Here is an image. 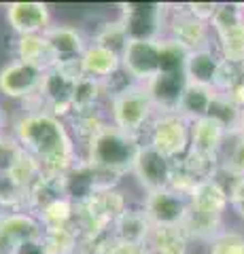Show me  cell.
<instances>
[{"instance_id":"obj_16","label":"cell","mask_w":244,"mask_h":254,"mask_svg":"<svg viewBox=\"0 0 244 254\" xmlns=\"http://www.w3.org/2000/svg\"><path fill=\"white\" fill-rule=\"evenodd\" d=\"M6 21L17 36H38L51 28V11L45 2H11Z\"/></svg>"},{"instance_id":"obj_18","label":"cell","mask_w":244,"mask_h":254,"mask_svg":"<svg viewBox=\"0 0 244 254\" xmlns=\"http://www.w3.org/2000/svg\"><path fill=\"white\" fill-rule=\"evenodd\" d=\"M147 91L153 100L157 113H178V104L187 87L185 74H163L160 72L147 85Z\"/></svg>"},{"instance_id":"obj_34","label":"cell","mask_w":244,"mask_h":254,"mask_svg":"<svg viewBox=\"0 0 244 254\" xmlns=\"http://www.w3.org/2000/svg\"><path fill=\"white\" fill-rule=\"evenodd\" d=\"M93 254H149L147 246H134V244H123V242H115L111 235L104 240V244L96 248Z\"/></svg>"},{"instance_id":"obj_19","label":"cell","mask_w":244,"mask_h":254,"mask_svg":"<svg viewBox=\"0 0 244 254\" xmlns=\"http://www.w3.org/2000/svg\"><path fill=\"white\" fill-rule=\"evenodd\" d=\"M121 70V55L108 51L96 43H89L85 53L81 55V74L93 78V81L106 83Z\"/></svg>"},{"instance_id":"obj_11","label":"cell","mask_w":244,"mask_h":254,"mask_svg":"<svg viewBox=\"0 0 244 254\" xmlns=\"http://www.w3.org/2000/svg\"><path fill=\"white\" fill-rule=\"evenodd\" d=\"M166 28L170 41L178 43L185 51H198L212 47L215 32H212L210 23L191 15L187 11V6H178L172 11V15L166 19Z\"/></svg>"},{"instance_id":"obj_27","label":"cell","mask_w":244,"mask_h":254,"mask_svg":"<svg viewBox=\"0 0 244 254\" xmlns=\"http://www.w3.org/2000/svg\"><path fill=\"white\" fill-rule=\"evenodd\" d=\"M219 168L236 180L244 178V136L234 131L227 136V142L219 155Z\"/></svg>"},{"instance_id":"obj_5","label":"cell","mask_w":244,"mask_h":254,"mask_svg":"<svg viewBox=\"0 0 244 254\" xmlns=\"http://www.w3.org/2000/svg\"><path fill=\"white\" fill-rule=\"evenodd\" d=\"M147 144L172 161H180L191 146V121H187L180 113H157L149 125Z\"/></svg>"},{"instance_id":"obj_20","label":"cell","mask_w":244,"mask_h":254,"mask_svg":"<svg viewBox=\"0 0 244 254\" xmlns=\"http://www.w3.org/2000/svg\"><path fill=\"white\" fill-rule=\"evenodd\" d=\"M151 231H153V225L149 222L145 210L143 208H128L119 218L113 222L111 237L115 242L147 246Z\"/></svg>"},{"instance_id":"obj_17","label":"cell","mask_w":244,"mask_h":254,"mask_svg":"<svg viewBox=\"0 0 244 254\" xmlns=\"http://www.w3.org/2000/svg\"><path fill=\"white\" fill-rule=\"evenodd\" d=\"M223 58L219 55L217 47H206V49L189 51L185 62V78L189 85H202V87H217L219 70H221Z\"/></svg>"},{"instance_id":"obj_29","label":"cell","mask_w":244,"mask_h":254,"mask_svg":"<svg viewBox=\"0 0 244 254\" xmlns=\"http://www.w3.org/2000/svg\"><path fill=\"white\" fill-rule=\"evenodd\" d=\"M219 55L236 66H244V26L215 34Z\"/></svg>"},{"instance_id":"obj_3","label":"cell","mask_w":244,"mask_h":254,"mask_svg":"<svg viewBox=\"0 0 244 254\" xmlns=\"http://www.w3.org/2000/svg\"><path fill=\"white\" fill-rule=\"evenodd\" d=\"M140 138H134L130 133H123L117 129L115 125L108 123L89 140L87 148V161L91 168H96L104 174L119 178L123 174L132 172L134 161H136L138 148H140Z\"/></svg>"},{"instance_id":"obj_31","label":"cell","mask_w":244,"mask_h":254,"mask_svg":"<svg viewBox=\"0 0 244 254\" xmlns=\"http://www.w3.org/2000/svg\"><path fill=\"white\" fill-rule=\"evenodd\" d=\"M208 117L217 119V121L221 123L227 131L234 133V131H238L242 108L236 106L225 93H219L217 91V98H215V102H212V108H210V115Z\"/></svg>"},{"instance_id":"obj_21","label":"cell","mask_w":244,"mask_h":254,"mask_svg":"<svg viewBox=\"0 0 244 254\" xmlns=\"http://www.w3.org/2000/svg\"><path fill=\"white\" fill-rule=\"evenodd\" d=\"M191 237L185 227H153L147 242L149 254H187Z\"/></svg>"},{"instance_id":"obj_4","label":"cell","mask_w":244,"mask_h":254,"mask_svg":"<svg viewBox=\"0 0 244 254\" xmlns=\"http://www.w3.org/2000/svg\"><path fill=\"white\" fill-rule=\"evenodd\" d=\"M157 110L145 85L132 83L119 93L108 98V121L123 133L140 138V133L149 129Z\"/></svg>"},{"instance_id":"obj_36","label":"cell","mask_w":244,"mask_h":254,"mask_svg":"<svg viewBox=\"0 0 244 254\" xmlns=\"http://www.w3.org/2000/svg\"><path fill=\"white\" fill-rule=\"evenodd\" d=\"M185 6H187V11L191 15H195L198 19L206 21V23L212 21V15H215V11H217L215 2H195V4H185Z\"/></svg>"},{"instance_id":"obj_41","label":"cell","mask_w":244,"mask_h":254,"mask_svg":"<svg viewBox=\"0 0 244 254\" xmlns=\"http://www.w3.org/2000/svg\"><path fill=\"white\" fill-rule=\"evenodd\" d=\"M75 254H89V252H85V250H79V252H75Z\"/></svg>"},{"instance_id":"obj_26","label":"cell","mask_w":244,"mask_h":254,"mask_svg":"<svg viewBox=\"0 0 244 254\" xmlns=\"http://www.w3.org/2000/svg\"><path fill=\"white\" fill-rule=\"evenodd\" d=\"M43 244L47 254H75L81 248V233L75 225L62 229H47L43 233Z\"/></svg>"},{"instance_id":"obj_6","label":"cell","mask_w":244,"mask_h":254,"mask_svg":"<svg viewBox=\"0 0 244 254\" xmlns=\"http://www.w3.org/2000/svg\"><path fill=\"white\" fill-rule=\"evenodd\" d=\"M47 70L34 64L13 60L0 68V93L9 100L36 102Z\"/></svg>"},{"instance_id":"obj_25","label":"cell","mask_w":244,"mask_h":254,"mask_svg":"<svg viewBox=\"0 0 244 254\" xmlns=\"http://www.w3.org/2000/svg\"><path fill=\"white\" fill-rule=\"evenodd\" d=\"M106 95L104 85L93 78L81 76L75 85V95H73V115L77 113H89V110L100 108V100Z\"/></svg>"},{"instance_id":"obj_14","label":"cell","mask_w":244,"mask_h":254,"mask_svg":"<svg viewBox=\"0 0 244 254\" xmlns=\"http://www.w3.org/2000/svg\"><path fill=\"white\" fill-rule=\"evenodd\" d=\"M45 41L49 43L53 55H56V66H79L81 64V55L87 49V41H85L83 32L77 26H51L45 32Z\"/></svg>"},{"instance_id":"obj_10","label":"cell","mask_w":244,"mask_h":254,"mask_svg":"<svg viewBox=\"0 0 244 254\" xmlns=\"http://www.w3.org/2000/svg\"><path fill=\"white\" fill-rule=\"evenodd\" d=\"M79 78L62 68H51L47 70L43 87L36 98V108L47 110V113L56 117H68L73 115V95H75V85Z\"/></svg>"},{"instance_id":"obj_33","label":"cell","mask_w":244,"mask_h":254,"mask_svg":"<svg viewBox=\"0 0 244 254\" xmlns=\"http://www.w3.org/2000/svg\"><path fill=\"white\" fill-rule=\"evenodd\" d=\"M208 254H244V233L223 229L208 242Z\"/></svg>"},{"instance_id":"obj_24","label":"cell","mask_w":244,"mask_h":254,"mask_svg":"<svg viewBox=\"0 0 244 254\" xmlns=\"http://www.w3.org/2000/svg\"><path fill=\"white\" fill-rule=\"evenodd\" d=\"M41 220L43 229H62V227H70L75 225V216H77V203L68 197H58L56 201H51L49 205L36 214Z\"/></svg>"},{"instance_id":"obj_12","label":"cell","mask_w":244,"mask_h":254,"mask_svg":"<svg viewBox=\"0 0 244 254\" xmlns=\"http://www.w3.org/2000/svg\"><path fill=\"white\" fill-rule=\"evenodd\" d=\"M45 229L32 212H6L0 225V254H15L26 242L43 237Z\"/></svg>"},{"instance_id":"obj_8","label":"cell","mask_w":244,"mask_h":254,"mask_svg":"<svg viewBox=\"0 0 244 254\" xmlns=\"http://www.w3.org/2000/svg\"><path fill=\"white\" fill-rule=\"evenodd\" d=\"M121 68L134 83L147 85L162 70V38L160 41L132 38L121 55Z\"/></svg>"},{"instance_id":"obj_35","label":"cell","mask_w":244,"mask_h":254,"mask_svg":"<svg viewBox=\"0 0 244 254\" xmlns=\"http://www.w3.org/2000/svg\"><path fill=\"white\" fill-rule=\"evenodd\" d=\"M230 205L232 210L244 220V178H240L230 190Z\"/></svg>"},{"instance_id":"obj_2","label":"cell","mask_w":244,"mask_h":254,"mask_svg":"<svg viewBox=\"0 0 244 254\" xmlns=\"http://www.w3.org/2000/svg\"><path fill=\"white\" fill-rule=\"evenodd\" d=\"M189 214L185 220V231L191 240L210 242L223 231V214L230 205V190L217 178H204L193 185L187 195Z\"/></svg>"},{"instance_id":"obj_7","label":"cell","mask_w":244,"mask_h":254,"mask_svg":"<svg viewBox=\"0 0 244 254\" xmlns=\"http://www.w3.org/2000/svg\"><path fill=\"white\" fill-rule=\"evenodd\" d=\"M174 170H176V161H172L166 155H162L157 148L151 144L143 142L138 148L136 161H134L132 174L136 176L138 185L143 187L147 193L160 189H168L174 178Z\"/></svg>"},{"instance_id":"obj_23","label":"cell","mask_w":244,"mask_h":254,"mask_svg":"<svg viewBox=\"0 0 244 254\" xmlns=\"http://www.w3.org/2000/svg\"><path fill=\"white\" fill-rule=\"evenodd\" d=\"M17 60L41 66L43 70H51L56 68V55H53L49 43L45 41L43 34L38 36H19L17 38V47H15Z\"/></svg>"},{"instance_id":"obj_15","label":"cell","mask_w":244,"mask_h":254,"mask_svg":"<svg viewBox=\"0 0 244 254\" xmlns=\"http://www.w3.org/2000/svg\"><path fill=\"white\" fill-rule=\"evenodd\" d=\"M230 131L212 117H204L191 123V146L187 155L208 159V161L219 163V155L227 142Z\"/></svg>"},{"instance_id":"obj_32","label":"cell","mask_w":244,"mask_h":254,"mask_svg":"<svg viewBox=\"0 0 244 254\" xmlns=\"http://www.w3.org/2000/svg\"><path fill=\"white\" fill-rule=\"evenodd\" d=\"M187 53L178 43L170 41L168 36L162 38V70L163 74H185Z\"/></svg>"},{"instance_id":"obj_9","label":"cell","mask_w":244,"mask_h":254,"mask_svg":"<svg viewBox=\"0 0 244 254\" xmlns=\"http://www.w3.org/2000/svg\"><path fill=\"white\" fill-rule=\"evenodd\" d=\"M143 210L153 227H183L189 214V199L187 195L168 187L147 193Z\"/></svg>"},{"instance_id":"obj_40","label":"cell","mask_w":244,"mask_h":254,"mask_svg":"<svg viewBox=\"0 0 244 254\" xmlns=\"http://www.w3.org/2000/svg\"><path fill=\"white\" fill-rule=\"evenodd\" d=\"M4 214H6L4 210H0V225H2V220H4Z\"/></svg>"},{"instance_id":"obj_13","label":"cell","mask_w":244,"mask_h":254,"mask_svg":"<svg viewBox=\"0 0 244 254\" xmlns=\"http://www.w3.org/2000/svg\"><path fill=\"white\" fill-rule=\"evenodd\" d=\"M121 19L128 28L130 38L138 41H160L166 26V6L160 4H130L125 6Z\"/></svg>"},{"instance_id":"obj_30","label":"cell","mask_w":244,"mask_h":254,"mask_svg":"<svg viewBox=\"0 0 244 254\" xmlns=\"http://www.w3.org/2000/svg\"><path fill=\"white\" fill-rule=\"evenodd\" d=\"M238 26H244V4H238V2L217 4V11L210 21L212 32L221 34V32H227V30L238 28Z\"/></svg>"},{"instance_id":"obj_38","label":"cell","mask_w":244,"mask_h":254,"mask_svg":"<svg viewBox=\"0 0 244 254\" xmlns=\"http://www.w3.org/2000/svg\"><path fill=\"white\" fill-rule=\"evenodd\" d=\"M4 129H6V110L0 106V136H4Z\"/></svg>"},{"instance_id":"obj_28","label":"cell","mask_w":244,"mask_h":254,"mask_svg":"<svg viewBox=\"0 0 244 254\" xmlns=\"http://www.w3.org/2000/svg\"><path fill=\"white\" fill-rule=\"evenodd\" d=\"M132 41L130 34H128V28H125L123 19H115V21H106L104 26H102L96 36H93L91 43H96L100 47H104V49L113 51L117 55H123L125 47H128V43Z\"/></svg>"},{"instance_id":"obj_22","label":"cell","mask_w":244,"mask_h":254,"mask_svg":"<svg viewBox=\"0 0 244 254\" xmlns=\"http://www.w3.org/2000/svg\"><path fill=\"white\" fill-rule=\"evenodd\" d=\"M215 98H217V89L187 83L183 98H180V104H178V113L183 115L187 121L193 123V121H198V119H204L210 115Z\"/></svg>"},{"instance_id":"obj_1","label":"cell","mask_w":244,"mask_h":254,"mask_svg":"<svg viewBox=\"0 0 244 254\" xmlns=\"http://www.w3.org/2000/svg\"><path fill=\"white\" fill-rule=\"evenodd\" d=\"M11 136L43 168V174L64 178L79 163L77 140L60 117L47 110H28L13 123Z\"/></svg>"},{"instance_id":"obj_37","label":"cell","mask_w":244,"mask_h":254,"mask_svg":"<svg viewBox=\"0 0 244 254\" xmlns=\"http://www.w3.org/2000/svg\"><path fill=\"white\" fill-rule=\"evenodd\" d=\"M15 254H47V252H45L43 237H38V240H32V242H26Z\"/></svg>"},{"instance_id":"obj_39","label":"cell","mask_w":244,"mask_h":254,"mask_svg":"<svg viewBox=\"0 0 244 254\" xmlns=\"http://www.w3.org/2000/svg\"><path fill=\"white\" fill-rule=\"evenodd\" d=\"M238 133L244 136V110H242V117H240V125H238Z\"/></svg>"}]
</instances>
